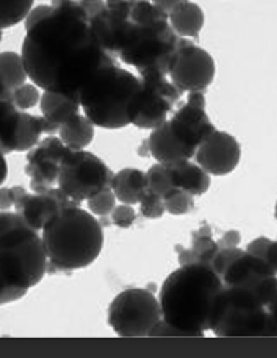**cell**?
<instances>
[{
	"mask_svg": "<svg viewBox=\"0 0 277 358\" xmlns=\"http://www.w3.org/2000/svg\"><path fill=\"white\" fill-rule=\"evenodd\" d=\"M274 215H276V220H277V202H276V208H274Z\"/></svg>",
	"mask_w": 277,
	"mask_h": 358,
	"instance_id": "42",
	"label": "cell"
},
{
	"mask_svg": "<svg viewBox=\"0 0 277 358\" xmlns=\"http://www.w3.org/2000/svg\"><path fill=\"white\" fill-rule=\"evenodd\" d=\"M41 90L38 88L35 83H24L11 92V102L17 110L21 111H27L33 107H36L41 101Z\"/></svg>",
	"mask_w": 277,
	"mask_h": 358,
	"instance_id": "29",
	"label": "cell"
},
{
	"mask_svg": "<svg viewBox=\"0 0 277 358\" xmlns=\"http://www.w3.org/2000/svg\"><path fill=\"white\" fill-rule=\"evenodd\" d=\"M140 90L130 107V125L154 130L168 121L169 113L182 99L183 91L169 80L168 72L148 69L140 72Z\"/></svg>",
	"mask_w": 277,
	"mask_h": 358,
	"instance_id": "8",
	"label": "cell"
},
{
	"mask_svg": "<svg viewBox=\"0 0 277 358\" xmlns=\"http://www.w3.org/2000/svg\"><path fill=\"white\" fill-rule=\"evenodd\" d=\"M268 311H269V315L273 316V320L277 322V293H276V296L273 297V301L268 303Z\"/></svg>",
	"mask_w": 277,
	"mask_h": 358,
	"instance_id": "41",
	"label": "cell"
},
{
	"mask_svg": "<svg viewBox=\"0 0 277 358\" xmlns=\"http://www.w3.org/2000/svg\"><path fill=\"white\" fill-rule=\"evenodd\" d=\"M58 129L52 125L48 119L43 116L30 115L27 111L19 110L17 122L15 130L6 139V143L0 148L3 154H13V152H29L31 148L41 141L43 135H57Z\"/></svg>",
	"mask_w": 277,
	"mask_h": 358,
	"instance_id": "16",
	"label": "cell"
},
{
	"mask_svg": "<svg viewBox=\"0 0 277 358\" xmlns=\"http://www.w3.org/2000/svg\"><path fill=\"white\" fill-rule=\"evenodd\" d=\"M0 41H2V30H0Z\"/></svg>",
	"mask_w": 277,
	"mask_h": 358,
	"instance_id": "43",
	"label": "cell"
},
{
	"mask_svg": "<svg viewBox=\"0 0 277 358\" xmlns=\"http://www.w3.org/2000/svg\"><path fill=\"white\" fill-rule=\"evenodd\" d=\"M138 205H140V213L144 217H148V220H158V217H162L164 213H166L163 199L149 193V191L143 196V199Z\"/></svg>",
	"mask_w": 277,
	"mask_h": 358,
	"instance_id": "32",
	"label": "cell"
},
{
	"mask_svg": "<svg viewBox=\"0 0 277 358\" xmlns=\"http://www.w3.org/2000/svg\"><path fill=\"white\" fill-rule=\"evenodd\" d=\"M113 171L97 155L88 150L69 149L64 155L58 188L77 202L88 201L99 191L110 188Z\"/></svg>",
	"mask_w": 277,
	"mask_h": 358,
	"instance_id": "10",
	"label": "cell"
},
{
	"mask_svg": "<svg viewBox=\"0 0 277 358\" xmlns=\"http://www.w3.org/2000/svg\"><path fill=\"white\" fill-rule=\"evenodd\" d=\"M39 108H41L43 117L60 130L62 125L69 122L80 111V92L62 94V92L43 91Z\"/></svg>",
	"mask_w": 277,
	"mask_h": 358,
	"instance_id": "18",
	"label": "cell"
},
{
	"mask_svg": "<svg viewBox=\"0 0 277 358\" xmlns=\"http://www.w3.org/2000/svg\"><path fill=\"white\" fill-rule=\"evenodd\" d=\"M27 189L24 187H10L2 188L0 187V210H11L15 208L19 199H21Z\"/></svg>",
	"mask_w": 277,
	"mask_h": 358,
	"instance_id": "35",
	"label": "cell"
},
{
	"mask_svg": "<svg viewBox=\"0 0 277 358\" xmlns=\"http://www.w3.org/2000/svg\"><path fill=\"white\" fill-rule=\"evenodd\" d=\"M168 21L177 36L190 39L199 36L206 17H204V11L199 5L185 0L169 13Z\"/></svg>",
	"mask_w": 277,
	"mask_h": 358,
	"instance_id": "22",
	"label": "cell"
},
{
	"mask_svg": "<svg viewBox=\"0 0 277 358\" xmlns=\"http://www.w3.org/2000/svg\"><path fill=\"white\" fill-rule=\"evenodd\" d=\"M135 220H136V211L134 210V205H127V203L116 205L110 215L111 224H115L116 227L120 229L132 227V224L135 222Z\"/></svg>",
	"mask_w": 277,
	"mask_h": 358,
	"instance_id": "33",
	"label": "cell"
},
{
	"mask_svg": "<svg viewBox=\"0 0 277 358\" xmlns=\"http://www.w3.org/2000/svg\"><path fill=\"white\" fill-rule=\"evenodd\" d=\"M8 177V164H6V158L2 150H0V187L6 182Z\"/></svg>",
	"mask_w": 277,
	"mask_h": 358,
	"instance_id": "40",
	"label": "cell"
},
{
	"mask_svg": "<svg viewBox=\"0 0 277 358\" xmlns=\"http://www.w3.org/2000/svg\"><path fill=\"white\" fill-rule=\"evenodd\" d=\"M88 210L91 215H94L96 217H101V224L107 216L111 215V211L116 207V196L111 188H105L102 191H99L97 194L91 196L88 199Z\"/></svg>",
	"mask_w": 277,
	"mask_h": 358,
	"instance_id": "30",
	"label": "cell"
},
{
	"mask_svg": "<svg viewBox=\"0 0 277 358\" xmlns=\"http://www.w3.org/2000/svg\"><path fill=\"white\" fill-rule=\"evenodd\" d=\"M50 11H52V3L50 5H38V6H35V8H31L27 17H25V30H29L30 27H33V25L41 21V19L49 16Z\"/></svg>",
	"mask_w": 277,
	"mask_h": 358,
	"instance_id": "36",
	"label": "cell"
},
{
	"mask_svg": "<svg viewBox=\"0 0 277 358\" xmlns=\"http://www.w3.org/2000/svg\"><path fill=\"white\" fill-rule=\"evenodd\" d=\"M240 240L241 238L239 231L230 230L226 235H222V238H220L216 243L220 248H236L240 244Z\"/></svg>",
	"mask_w": 277,
	"mask_h": 358,
	"instance_id": "38",
	"label": "cell"
},
{
	"mask_svg": "<svg viewBox=\"0 0 277 358\" xmlns=\"http://www.w3.org/2000/svg\"><path fill=\"white\" fill-rule=\"evenodd\" d=\"M22 62L39 90L74 94L99 71L116 64L94 36L80 0H54L49 16L25 30Z\"/></svg>",
	"mask_w": 277,
	"mask_h": 358,
	"instance_id": "1",
	"label": "cell"
},
{
	"mask_svg": "<svg viewBox=\"0 0 277 358\" xmlns=\"http://www.w3.org/2000/svg\"><path fill=\"white\" fill-rule=\"evenodd\" d=\"M149 155L154 158L157 163L171 164L182 160H191L194 158L196 150L190 149L180 143L174 136L169 129V122H163L157 129L150 130V136L146 141Z\"/></svg>",
	"mask_w": 277,
	"mask_h": 358,
	"instance_id": "17",
	"label": "cell"
},
{
	"mask_svg": "<svg viewBox=\"0 0 277 358\" xmlns=\"http://www.w3.org/2000/svg\"><path fill=\"white\" fill-rule=\"evenodd\" d=\"M90 22L102 48L138 72H168L182 41L166 13L150 0H105V8Z\"/></svg>",
	"mask_w": 277,
	"mask_h": 358,
	"instance_id": "2",
	"label": "cell"
},
{
	"mask_svg": "<svg viewBox=\"0 0 277 358\" xmlns=\"http://www.w3.org/2000/svg\"><path fill=\"white\" fill-rule=\"evenodd\" d=\"M163 203L166 213L173 216L188 215L194 208V196L179 188L171 189L169 193L163 196Z\"/></svg>",
	"mask_w": 277,
	"mask_h": 358,
	"instance_id": "27",
	"label": "cell"
},
{
	"mask_svg": "<svg viewBox=\"0 0 277 358\" xmlns=\"http://www.w3.org/2000/svg\"><path fill=\"white\" fill-rule=\"evenodd\" d=\"M224 283L206 263L180 266L163 282L158 302L163 321L179 329L183 336H204L220 320Z\"/></svg>",
	"mask_w": 277,
	"mask_h": 358,
	"instance_id": "3",
	"label": "cell"
},
{
	"mask_svg": "<svg viewBox=\"0 0 277 358\" xmlns=\"http://www.w3.org/2000/svg\"><path fill=\"white\" fill-rule=\"evenodd\" d=\"M173 176L174 187L187 191L191 196L206 194L210 188V174H207L199 164L191 160H182L168 164Z\"/></svg>",
	"mask_w": 277,
	"mask_h": 358,
	"instance_id": "20",
	"label": "cell"
},
{
	"mask_svg": "<svg viewBox=\"0 0 277 358\" xmlns=\"http://www.w3.org/2000/svg\"><path fill=\"white\" fill-rule=\"evenodd\" d=\"M27 293L29 289L15 287V285L6 282L5 278L0 275V305H8L21 301Z\"/></svg>",
	"mask_w": 277,
	"mask_h": 358,
	"instance_id": "34",
	"label": "cell"
},
{
	"mask_svg": "<svg viewBox=\"0 0 277 358\" xmlns=\"http://www.w3.org/2000/svg\"><path fill=\"white\" fill-rule=\"evenodd\" d=\"M48 273H72L88 268L104 248V225L82 207L62 210L41 230Z\"/></svg>",
	"mask_w": 277,
	"mask_h": 358,
	"instance_id": "4",
	"label": "cell"
},
{
	"mask_svg": "<svg viewBox=\"0 0 277 358\" xmlns=\"http://www.w3.org/2000/svg\"><path fill=\"white\" fill-rule=\"evenodd\" d=\"M245 250L268 263L277 273V241L269 240L267 236H260L250 241Z\"/></svg>",
	"mask_w": 277,
	"mask_h": 358,
	"instance_id": "31",
	"label": "cell"
},
{
	"mask_svg": "<svg viewBox=\"0 0 277 358\" xmlns=\"http://www.w3.org/2000/svg\"><path fill=\"white\" fill-rule=\"evenodd\" d=\"M157 8H160L163 13H166V15H169L171 11H173L177 5L185 2V0H150Z\"/></svg>",
	"mask_w": 277,
	"mask_h": 358,
	"instance_id": "39",
	"label": "cell"
},
{
	"mask_svg": "<svg viewBox=\"0 0 277 358\" xmlns=\"http://www.w3.org/2000/svg\"><path fill=\"white\" fill-rule=\"evenodd\" d=\"M146 187L149 193H152L162 199L164 194L169 193L171 189L176 188L168 164L155 163L150 166L146 171Z\"/></svg>",
	"mask_w": 277,
	"mask_h": 358,
	"instance_id": "26",
	"label": "cell"
},
{
	"mask_svg": "<svg viewBox=\"0 0 277 358\" xmlns=\"http://www.w3.org/2000/svg\"><path fill=\"white\" fill-rule=\"evenodd\" d=\"M27 78L21 54L0 52V96L10 97L13 91L27 83Z\"/></svg>",
	"mask_w": 277,
	"mask_h": 358,
	"instance_id": "23",
	"label": "cell"
},
{
	"mask_svg": "<svg viewBox=\"0 0 277 358\" xmlns=\"http://www.w3.org/2000/svg\"><path fill=\"white\" fill-rule=\"evenodd\" d=\"M140 77L120 66L97 72L80 90V110L94 127L118 130L130 125V107L140 90Z\"/></svg>",
	"mask_w": 277,
	"mask_h": 358,
	"instance_id": "5",
	"label": "cell"
},
{
	"mask_svg": "<svg viewBox=\"0 0 277 358\" xmlns=\"http://www.w3.org/2000/svg\"><path fill=\"white\" fill-rule=\"evenodd\" d=\"M19 110L13 105L10 97L0 96V148L6 143V139L15 130L17 122Z\"/></svg>",
	"mask_w": 277,
	"mask_h": 358,
	"instance_id": "28",
	"label": "cell"
},
{
	"mask_svg": "<svg viewBox=\"0 0 277 358\" xmlns=\"http://www.w3.org/2000/svg\"><path fill=\"white\" fill-rule=\"evenodd\" d=\"M58 138L62 139L66 148L72 150H83L94 139V124L87 116L78 113L69 122L62 125L58 130Z\"/></svg>",
	"mask_w": 277,
	"mask_h": 358,
	"instance_id": "24",
	"label": "cell"
},
{
	"mask_svg": "<svg viewBox=\"0 0 277 358\" xmlns=\"http://www.w3.org/2000/svg\"><path fill=\"white\" fill-rule=\"evenodd\" d=\"M212 331L216 336H277V322L253 291L224 287L222 310Z\"/></svg>",
	"mask_w": 277,
	"mask_h": 358,
	"instance_id": "7",
	"label": "cell"
},
{
	"mask_svg": "<svg viewBox=\"0 0 277 358\" xmlns=\"http://www.w3.org/2000/svg\"><path fill=\"white\" fill-rule=\"evenodd\" d=\"M216 64L206 49L182 38L179 49L171 59L168 77L183 92L206 91L215 80Z\"/></svg>",
	"mask_w": 277,
	"mask_h": 358,
	"instance_id": "11",
	"label": "cell"
},
{
	"mask_svg": "<svg viewBox=\"0 0 277 358\" xmlns=\"http://www.w3.org/2000/svg\"><path fill=\"white\" fill-rule=\"evenodd\" d=\"M48 274V255L39 231L21 222L0 234V275L30 289Z\"/></svg>",
	"mask_w": 277,
	"mask_h": 358,
	"instance_id": "6",
	"label": "cell"
},
{
	"mask_svg": "<svg viewBox=\"0 0 277 358\" xmlns=\"http://www.w3.org/2000/svg\"><path fill=\"white\" fill-rule=\"evenodd\" d=\"M196 163L210 176H227L241 160V145L226 131L215 130L196 149Z\"/></svg>",
	"mask_w": 277,
	"mask_h": 358,
	"instance_id": "14",
	"label": "cell"
},
{
	"mask_svg": "<svg viewBox=\"0 0 277 358\" xmlns=\"http://www.w3.org/2000/svg\"><path fill=\"white\" fill-rule=\"evenodd\" d=\"M80 6L90 21L105 8V0H80Z\"/></svg>",
	"mask_w": 277,
	"mask_h": 358,
	"instance_id": "37",
	"label": "cell"
},
{
	"mask_svg": "<svg viewBox=\"0 0 277 358\" xmlns=\"http://www.w3.org/2000/svg\"><path fill=\"white\" fill-rule=\"evenodd\" d=\"M162 320L160 302L144 288L122 291L108 307V326L122 338L149 336Z\"/></svg>",
	"mask_w": 277,
	"mask_h": 358,
	"instance_id": "9",
	"label": "cell"
},
{
	"mask_svg": "<svg viewBox=\"0 0 277 358\" xmlns=\"http://www.w3.org/2000/svg\"><path fill=\"white\" fill-rule=\"evenodd\" d=\"M110 188L116 196V201L127 205L140 203L143 196L148 193L146 172L135 168L118 171L111 178Z\"/></svg>",
	"mask_w": 277,
	"mask_h": 358,
	"instance_id": "19",
	"label": "cell"
},
{
	"mask_svg": "<svg viewBox=\"0 0 277 358\" xmlns=\"http://www.w3.org/2000/svg\"><path fill=\"white\" fill-rule=\"evenodd\" d=\"M35 0H0V30L11 29L25 21Z\"/></svg>",
	"mask_w": 277,
	"mask_h": 358,
	"instance_id": "25",
	"label": "cell"
},
{
	"mask_svg": "<svg viewBox=\"0 0 277 358\" xmlns=\"http://www.w3.org/2000/svg\"><path fill=\"white\" fill-rule=\"evenodd\" d=\"M80 203L54 187L45 193H25L15 205V211L24 217L31 229L41 231L44 225L62 210L80 207Z\"/></svg>",
	"mask_w": 277,
	"mask_h": 358,
	"instance_id": "15",
	"label": "cell"
},
{
	"mask_svg": "<svg viewBox=\"0 0 277 358\" xmlns=\"http://www.w3.org/2000/svg\"><path fill=\"white\" fill-rule=\"evenodd\" d=\"M168 122L174 136L193 150L216 130L206 113V97L202 91L188 92V101L174 111Z\"/></svg>",
	"mask_w": 277,
	"mask_h": 358,
	"instance_id": "13",
	"label": "cell"
},
{
	"mask_svg": "<svg viewBox=\"0 0 277 358\" xmlns=\"http://www.w3.org/2000/svg\"><path fill=\"white\" fill-rule=\"evenodd\" d=\"M176 249H177V255H179L180 266H185V264H193V263L210 264V262L213 260V257L216 255L220 246H218L216 240H213L210 225L204 224L201 225L199 230L193 234L190 248L177 246Z\"/></svg>",
	"mask_w": 277,
	"mask_h": 358,
	"instance_id": "21",
	"label": "cell"
},
{
	"mask_svg": "<svg viewBox=\"0 0 277 358\" xmlns=\"http://www.w3.org/2000/svg\"><path fill=\"white\" fill-rule=\"evenodd\" d=\"M68 150L69 148H66L60 138L48 135L27 152L25 174L30 177L33 193H45L58 185L62 163Z\"/></svg>",
	"mask_w": 277,
	"mask_h": 358,
	"instance_id": "12",
	"label": "cell"
}]
</instances>
